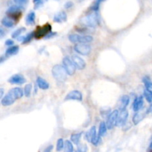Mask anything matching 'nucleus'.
Returning a JSON list of instances; mask_svg holds the SVG:
<instances>
[{
    "mask_svg": "<svg viewBox=\"0 0 152 152\" xmlns=\"http://www.w3.org/2000/svg\"><path fill=\"white\" fill-rule=\"evenodd\" d=\"M33 1H34V3H37V2H38V1H41V0H33Z\"/></svg>",
    "mask_w": 152,
    "mask_h": 152,
    "instance_id": "obj_42",
    "label": "nucleus"
},
{
    "mask_svg": "<svg viewBox=\"0 0 152 152\" xmlns=\"http://www.w3.org/2000/svg\"><path fill=\"white\" fill-rule=\"evenodd\" d=\"M53 149V145H49L48 147H47V148H45V152H49V151H51V150Z\"/></svg>",
    "mask_w": 152,
    "mask_h": 152,
    "instance_id": "obj_38",
    "label": "nucleus"
},
{
    "mask_svg": "<svg viewBox=\"0 0 152 152\" xmlns=\"http://www.w3.org/2000/svg\"><path fill=\"white\" fill-rule=\"evenodd\" d=\"M62 65H63V66L65 67V68L66 69L68 75L73 76L74 74H75L77 68H76L74 62H73L72 59H70L68 56H65V57H64V59H62Z\"/></svg>",
    "mask_w": 152,
    "mask_h": 152,
    "instance_id": "obj_9",
    "label": "nucleus"
},
{
    "mask_svg": "<svg viewBox=\"0 0 152 152\" xmlns=\"http://www.w3.org/2000/svg\"><path fill=\"white\" fill-rule=\"evenodd\" d=\"M145 114H147L146 112L142 113V112H139V111H137V112L134 115L133 119H132V121H133V123H134L135 125H137L138 123H140V122L145 118Z\"/></svg>",
    "mask_w": 152,
    "mask_h": 152,
    "instance_id": "obj_21",
    "label": "nucleus"
},
{
    "mask_svg": "<svg viewBox=\"0 0 152 152\" xmlns=\"http://www.w3.org/2000/svg\"><path fill=\"white\" fill-rule=\"evenodd\" d=\"M37 83L38 87L39 88L42 89V90H47V89L49 88L48 83H47V81L45 80H44L43 78H42V77H37Z\"/></svg>",
    "mask_w": 152,
    "mask_h": 152,
    "instance_id": "obj_20",
    "label": "nucleus"
},
{
    "mask_svg": "<svg viewBox=\"0 0 152 152\" xmlns=\"http://www.w3.org/2000/svg\"><path fill=\"white\" fill-rule=\"evenodd\" d=\"M34 37H35V33H34V31H32V32L29 33V34H28L26 36H25V37H19L17 38V40L22 41V44H27V43H29L33 39Z\"/></svg>",
    "mask_w": 152,
    "mask_h": 152,
    "instance_id": "obj_19",
    "label": "nucleus"
},
{
    "mask_svg": "<svg viewBox=\"0 0 152 152\" xmlns=\"http://www.w3.org/2000/svg\"><path fill=\"white\" fill-rule=\"evenodd\" d=\"M26 82L25 77L22 74H14L8 79V83L13 85H22Z\"/></svg>",
    "mask_w": 152,
    "mask_h": 152,
    "instance_id": "obj_14",
    "label": "nucleus"
},
{
    "mask_svg": "<svg viewBox=\"0 0 152 152\" xmlns=\"http://www.w3.org/2000/svg\"><path fill=\"white\" fill-rule=\"evenodd\" d=\"M148 150H149V151H152V141H151V143H150V145H149V148H148Z\"/></svg>",
    "mask_w": 152,
    "mask_h": 152,
    "instance_id": "obj_41",
    "label": "nucleus"
},
{
    "mask_svg": "<svg viewBox=\"0 0 152 152\" xmlns=\"http://www.w3.org/2000/svg\"><path fill=\"white\" fill-rule=\"evenodd\" d=\"M143 95H144V97L146 99L147 102L151 103L152 102V91L148 90L147 88H145V90H144Z\"/></svg>",
    "mask_w": 152,
    "mask_h": 152,
    "instance_id": "obj_29",
    "label": "nucleus"
},
{
    "mask_svg": "<svg viewBox=\"0 0 152 152\" xmlns=\"http://www.w3.org/2000/svg\"><path fill=\"white\" fill-rule=\"evenodd\" d=\"M99 19L98 10L91 8L90 12L82 19V23L87 28H96L99 25Z\"/></svg>",
    "mask_w": 152,
    "mask_h": 152,
    "instance_id": "obj_2",
    "label": "nucleus"
},
{
    "mask_svg": "<svg viewBox=\"0 0 152 152\" xmlns=\"http://www.w3.org/2000/svg\"><path fill=\"white\" fill-rule=\"evenodd\" d=\"M74 50L83 56H87L91 51V47L88 43H77L74 45Z\"/></svg>",
    "mask_w": 152,
    "mask_h": 152,
    "instance_id": "obj_7",
    "label": "nucleus"
},
{
    "mask_svg": "<svg viewBox=\"0 0 152 152\" xmlns=\"http://www.w3.org/2000/svg\"><path fill=\"white\" fill-rule=\"evenodd\" d=\"M24 90L19 87L10 89L8 93L1 99V103L3 106H10L13 105L17 99H21L24 96Z\"/></svg>",
    "mask_w": 152,
    "mask_h": 152,
    "instance_id": "obj_1",
    "label": "nucleus"
},
{
    "mask_svg": "<svg viewBox=\"0 0 152 152\" xmlns=\"http://www.w3.org/2000/svg\"><path fill=\"white\" fill-rule=\"evenodd\" d=\"M5 45L8 47H10V46H13L14 45V42L12 39H7V41L5 42Z\"/></svg>",
    "mask_w": 152,
    "mask_h": 152,
    "instance_id": "obj_34",
    "label": "nucleus"
},
{
    "mask_svg": "<svg viewBox=\"0 0 152 152\" xmlns=\"http://www.w3.org/2000/svg\"><path fill=\"white\" fill-rule=\"evenodd\" d=\"M71 7H73V3L71 1H68L67 3H65V7L66 9H70Z\"/></svg>",
    "mask_w": 152,
    "mask_h": 152,
    "instance_id": "obj_36",
    "label": "nucleus"
},
{
    "mask_svg": "<svg viewBox=\"0 0 152 152\" xmlns=\"http://www.w3.org/2000/svg\"><path fill=\"white\" fill-rule=\"evenodd\" d=\"M78 151H87V146L86 145H78Z\"/></svg>",
    "mask_w": 152,
    "mask_h": 152,
    "instance_id": "obj_33",
    "label": "nucleus"
},
{
    "mask_svg": "<svg viewBox=\"0 0 152 152\" xmlns=\"http://www.w3.org/2000/svg\"><path fill=\"white\" fill-rule=\"evenodd\" d=\"M78 1H83V0H78Z\"/></svg>",
    "mask_w": 152,
    "mask_h": 152,
    "instance_id": "obj_43",
    "label": "nucleus"
},
{
    "mask_svg": "<svg viewBox=\"0 0 152 152\" xmlns=\"http://www.w3.org/2000/svg\"><path fill=\"white\" fill-rule=\"evenodd\" d=\"M3 95H4V89H3L2 88H0V98H1V99H2V98L4 97Z\"/></svg>",
    "mask_w": 152,
    "mask_h": 152,
    "instance_id": "obj_39",
    "label": "nucleus"
},
{
    "mask_svg": "<svg viewBox=\"0 0 152 152\" xmlns=\"http://www.w3.org/2000/svg\"><path fill=\"white\" fill-rule=\"evenodd\" d=\"M65 151L66 152H72L74 151V146H73L72 141L70 140H65Z\"/></svg>",
    "mask_w": 152,
    "mask_h": 152,
    "instance_id": "obj_28",
    "label": "nucleus"
},
{
    "mask_svg": "<svg viewBox=\"0 0 152 152\" xmlns=\"http://www.w3.org/2000/svg\"><path fill=\"white\" fill-rule=\"evenodd\" d=\"M82 134L83 133H77V134H73L71 136V140L72 141L73 143L76 144V145H79L81 140Z\"/></svg>",
    "mask_w": 152,
    "mask_h": 152,
    "instance_id": "obj_25",
    "label": "nucleus"
},
{
    "mask_svg": "<svg viewBox=\"0 0 152 152\" xmlns=\"http://www.w3.org/2000/svg\"><path fill=\"white\" fill-rule=\"evenodd\" d=\"M71 59H72L73 62H74V64L75 65L77 69L78 70L85 69V68H86V61H85L83 58L77 56V55H73V56H71Z\"/></svg>",
    "mask_w": 152,
    "mask_h": 152,
    "instance_id": "obj_13",
    "label": "nucleus"
},
{
    "mask_svg": "<svg viewBox=\"0 0 152 152\" xmlns=\"http://www.w3.org/2000/svg\"><path fill=\"white\" fill-rule=\"evenodd\" d=\"M68 39L71 42L75 43H91L93 42L94 38L89 35H79L77 34H70L68 36Z\"/></svg>",
    "mask_w": 152,
    "mask_h": 152,
    "instance_id": "obj_4",
    "label": "nucleus"
},
{
    "mask_svg": "<svg viewBox=\"0 0 152 152\" xmlns=\"http://www.w3.org/2000/svg\"><path fill=\"white\" fill-rule=\"evenodd\" d=\"M144 105V101H143V96H140L137 97L135 98L134 101L133 102V110L135 112H137L140 110L142 109Z\"/></svg>",
    "mask_w": 152,
    "mask_h": 152,
    "instance_id": "obj_15",
    "label": "nucleus"
},
{
    "mask_svg": "<svg viewBox=\"0 0 152 152\" xmlns=\"http://www.w3.org/2000/svg\"><path fill=\"white\" fill-rule=\"evenodd\" d=\"M52 75L59 83H64L68 77V72L63 65H55L52 68Z\"/></svg>",
    "mask_w": 152,
    "mask_h": 152,
    "instance_id": "obj_3",
    "label": "nucleus"
},
{
    "mask_svg": "<svg viewBox=\"0 0 152 152\" xmlns=\"http://www.w3.org/2000/svg\"><path fill=\"white\" fill-rule=\"evenodd\" d=\"M4 29H3V28H0V37H1V38H2L3 37H4Z\"/></svg>",
    "mask_w": 152,
    "mask_h": 152,
    "instance_id": "obj_37",
    "label": "nucleus"
},
{
    "mask_svg": "<svg viewBox=\"0 0 152 152\" xmlns=\"http://www.w3.org/2000/svg\"><path fill=\"white\" fill-rule=\"evenodd\" d=\"M16 22L17 21L16 19L7 15V16H4L1 20V24H2L3 26L6 27V28H13L16 25Z\"/></svg>",
    "mask_w": 152,
    "mask_h": 152,
    "instance_id": "obj_16",
    "label": "nucleus"
},
{
    "mask_svg": "<svg viewBox=\"0 0 152 152\" xmlns=\"http://www.w3.org/2000/svg\"><path fill=\"white\" fill-rule=\"evenodd\" d=\"M22 7H21V5H13L11 7H9L8 9L6 11V14L7 16H10V17L13 18L14 19H16V21L19 20V19L20 18L21 15H22Z\"/></svg>",
    "mask_w": 152,
    "mask_h": 152,
    "instance_id": "obj_8",
    "label": "nucleus"
},
{
    "mask_svg": "<svg viewBox=\"0 0 152 152\" xmlns=\"http://www.w3.org/2000/svg\"><path fill=\"white\" fill-rule=\"evenodd\" d=\"M107 129H108V127H107L106 123H105V122H101L99 126V131H98V134H99V136H100L101 137L105 136L107 132Z\"/></svg>",
    "mask_w": 152,
    "mask_h": 152,
    "instance_id": "obj_24",
    "label": "nucleus"
},
{
    "mask_svg": "<svg viewBox=\"0 0 152 152\" xmlns=\"http://www.w3.org/2000/svg\"><path fill=\"white\" fill-rule=\"evenodd\" d=\"M56 32H51V31H50V32L49 33V34H48V35L46 36L45 37V39H50V38H51V37H54V36H56Z\"/></svg>",
    "mask_w": 152,
    "mask_h": 152,
    "instance_id": "obj_35",
    "label": "nucleus"
},
{
    "mask_svg": "<svg viewBox=\"0 0 152 152\" xmlns=\"http://www.w3.org/2000/svg\"><path fill=\"white\" fill-rule=\"evenodd\" d=\"M19 47L18 45H13L9 47L6 50L5 55H7V56H13V55L17 54L18 52H19Z\"/></svg>",
    "mask_w": 152,
    "mask_h": 152,
    "instance_id": "obj_22",
    "label": "nucleus"
},
{
    "mask_svg": "<svg viewBox=\"0 0 152 152\" xmlns=\"http://www.w3.org/2000/svg\"><path fill=\"white\" fill-rule=\"evenodd\" d=\"M28 0H13L16 4H19V5H22V4H25L28 2Z\"/></svg>",
    "mask_w": 152,
    "mask_h": 152,
    "instance_id": "obj_32",
    "label": "nucleus"
},
{
    "mask_svg": "<svg viewBox=\"0 0 152 152\" xmlns=\"http://www.w3.org/2000/svg\"><path fill=\"white\" fill-rule=\"evenodd\" d=\"M25 31H26V29H25V28H23V27H22V28H18V29H16V31H15L14 32H13V34H11L12 38H13V39L18 38V37H20L21 34H22V33L25 32Z\"/></svg>",
    "mask_w": 152,
    "mask_h": 152,
    "instance_id": "obj_27",
    "label": "nucleus"
},
{
    "mask_svg": "<svg viewBox=\"0 0 152 152\" xmlns=\"http://www.w3.org/2000/svg\"><path fill=\"white\" fill-rule=\"evenodd\" d=\"M119 115V111L118 110H114L112 112L109 114V115L107 117V121L106 125L108 129H112L114 126H116V123H117V117Z\"/></svg>",
    "mask_w": 152,
    "mask_h": 152,
    "instance_id": "obj_10",
    "label": "nucleus"
},
{
    "mask_svg": "<svg viewBox=\"0 0 152 152\" xmlns=\"http://www.w3.org/2000/svg\"><path fill=\"white\" fill-rule=\"evenodd\" d=\"M35 19H36V14L34 11H31L27 15L26 19V24L28 25H33L35 23Z\"/></svg>",
    "mask_w": 152,
    "mask_h": 152,
    "instance_id": "obj_23",
    "label": "nucleus"
},
{
    "mask_svg": "<svg viewBox=\"0 0 152 152\" xmlns=\"http://www.w3.org/2000/svg\"><path fill=\"white\" fill-rule=\"evenodd\" d=\"M129 102H130V97H129V96H128V95H123L120 99V105H119L120 110L126 109Z\"/></svg>",
    "mask_w": 152,
    "mask_h": 152,
    "instance_id": "obj_17",
    "label": "nucleus"
},
{
    "mask_svg": "<svg viewBox=\"0 0 152 152\" xmlns=\"http://www.w3.org/2000/svg\"><path fill=\"white\" fill-rule=\"evenodd\" d=\"M86 138L88 142H91L94 145H97L101 140V137L96 133V129L95 126H92L90 130L86 133Z\"/></svg>",
    "mask_w": 152,
    "mask_h": 152,
    "instance_id": "obj_5",
    "label": "nucleus"
},
{
    "mask_svg": "<svg viewBox=\"0 0 152 152\" xmlns=\"http://www.w3.org/2000/svg\"><path fill=\"white\" fill-rule=\"evenodd\" d=\"M64 147H65V142H64L62 138H59L57 140V142H56V151H62L64 148Z\"/></svg>",
    "mask_w": 152,
    "mask_h": 152,
    "instance_id": "obj_31",
    "label": "nucleus"
},
{
    "mask_svg": "<svg viewBox=\"0 0 152 152\" xmlns=\"http://www.w3.org/2000/svg\"><path fill=\"white\" fill-rule=\"evenodd\" d=\"M142 82H143L144 85H145V88L152 91V82L150 77H148V76H145V77L142 78Z\"/></svg>",
    "mask_w": 152,
    "mask_h": 152,
    "instance_id": "obj_26",
    "label": "nucleus"
},
{
    "mask_svg": "<svg viewBox=\"0 0 152 152\" xmlns=\"http://www.w3.org/2000/svg\"><path fill=\"white\" fill-rule=\"evenodd\" d=\"M53 21L56 23H62V22H65L67 21V14L65 12L61 11L55 14L54 17H53Z\"/></svg>",
    "mask_w": 152,
    "mask_h": 152,
    "instance_id": "obj_18",
    "label": "nucleus"
},
{
    "mask_svg": "<svg viewBox=\"0 0 152 152\" xmlns=\"http://www.w3.org/2000/svg\"><path fill=\"white\" fill-rule=\"evenodd\" d=\"M31 91H32V85L30 83V84H27L26 86L24 88V94L26 97H29L31 96Z\"/></svg>",
    "mask_w": 152,
    "mask_h": 152,
    "instance_id": "obj_30",
    "label": "nucleus"
},
{
    "mask_svg": "<svg viewBox=\"0 0 152 152\" xmlns=\"http://www.w3.org/2000/svg\"><path fill=\"white\" fill-rule=\"evenodd\" d=\"M128 118H129V111L126 109L120 110L118 117H117V123H116V126L122 127V126H124L126 123V122H127Z\"/></svg>",
    "mask_w": 152,
    "mask_h": 152,
    "instance_id": "obj_11",
    "label": "nucleus"
},
{
    "mask_svg": "<svg viewBox=\"0 0 152 152\" xmlns=\"http://www.w3.org/2000/svg\"><path fill=\"white\" fill-rule=\"evenodd\" d=\"M65 100H77L82 101L83 100V94L80 91L74 90L66 95L65 97Z\"/></svg>",
    "mask_w": 152,
    "mask_h": 152,
    "instance_id": "obj_12",
    "label": "nucleus"
},
{
    "mask_svg": "<svg viewBox=\"0 0 152 152\" xmlns=\"http://www.w3.org/2000/svg\"><path fill=\"white\" fill-rule=\"evenodd\" d=\"M51 31V25L49 23H46L45 25H42V26L37 27V30L34 31L35 33V38L37 39L45 37Z\"/></svg>",
    "mask_w": 152,
    "mask_h": 152,
    "instance_id": "obj_6",
    "label": "nucleus"
},
{
    "mask_svg": "<svg viewBox=\"0 0 152 152\" xmlns=\"http://www.w3.org/2000/svg\"><path fill=\"white\" fill-rule=\"evenodd\" d=\"M6 57H7V55H5V56H1V60H0V62H1V63H3V62H4V59H6Z\"/></svg>",
    "mask_w": 152,
    "mask_h": 152,
    "instance_id": "obj_40",
    "label": "nucleus"
}]
</instances>
